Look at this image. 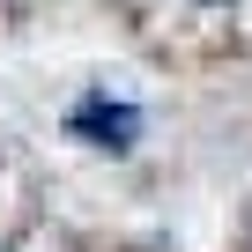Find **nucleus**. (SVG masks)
<instances>
[{
	"label": "nucleus",
	"mask_w": 252,
	"mask_h": 252,
	"mask_svg": "<svg viewBox=\"0 0 252 252\" xmlns=\"http://www.w3.org/2000/svg\"><path fill=\"white\" fill-rule=\"evenodd\" d=\"M82 126H89V134H104V149H126V141H134V111H126V104H89Z\"/></svg>",
	"instance_id": "obj_1"
}]
</instances>
